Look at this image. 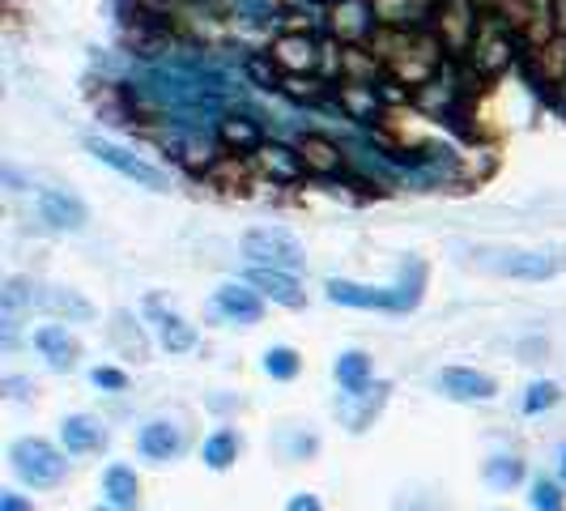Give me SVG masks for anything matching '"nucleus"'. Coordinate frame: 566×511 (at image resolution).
<instances>
[{
  "label": "nucleus",
  "instance_id": "9d476101",
  "mask_svg": "<svg viewBox=\"0 0 566 511\" xmlns=\"http://www.w3.org/2000/svg\"><path fill=\"white\" fill-rule=\"evenodd\" d=\"M248 285H255L264 299H273L282 307H303L307 303V290L298 282V273H285V269H260V264H252L248 269Z\"/></svg>",
  "mask_w": 566,
  "mask_h": 511
},
{
  "label": "nucleus",
  "instance_id": "393cba45",
  "mask_svg": "<svg viewBox=\"0 0 566 511\" xmlns=\"http://www.w3.org/2000/svg\"><path fill=\"white\" fill-rule=\"evenodd\" d=\"M285 511H324V499L312 494V490H298V494H290Z\"/></svg>",
  "mask_w": 566,
  "mask_h": 511
},
{
  "label": "nucleus",
  "instance_id": "a211bd4d",
  "mask_svg": "<svg viewBox=\"0 0 566 511\" xmlns=\"http://www.w3.org/2000/svg\"><path fill=\"white\" fill-rule=\"evenodd\" d=\"M239 452H243V439H239L230 426H218V430L205 435V444H200V460H205V469H213V473L234 469Z\"/></svg>",
  "mask_w": 566,
  "mask_h": 511
},
{
  "label": "nucleus",
  "instance_id": "423d86ee",
  "mask_svg": "<svg viewBox=\"0 0 566 511\" xmlns=\"http://www.w3.org/2000/svg\"><path fill=\"white\" fill-rule=\"evenodd\" d=\"M434 388L448 400H460V405H478V400L499 397V379L473 367H443L434 375Z\"/></svg>",
  "mask_w": 566,
  "mask_h": 511
},
{
  "label": "nucleus",
  "instance_id": "b1692460",
  "mask_svg": "<svg viewBox=\"0 0 566 511\" xmlns=\"http://www.w3.org/2000/svg\"><path fill=\"white\" fill-rule=\"evenodd\" d=\"M315 452H319V439H315V435H303V430L290 435V444H285V456H290V460H312Z\"/></svg>",
  "mask_w": 566,
  "mask_h": 511
},
{
  "label": "nucleus",
  "instance_id": "4be33fe9",
  "mask_svg": "<svg viewBox=\"0 0 566 511\" xmlns=\"http://www.w3.org/2000/svg\"><path fill=\"white\" fill-rule=\"evenodd\" d=\"M558 400H563V388H558L554 379H533V384H528V393H524V400H520V405H524V414L533 418V414H545V409H554Z\"/></svg>",
  "mask_w": 566,
  "mask_h": 511
},
{
  "label": "nucleus",
  "instance_id": "4468645a",
  "mask_svg": "<svg viewBox=\"0 0 566 511\" xmlns=\"http://www.w3.org/2000/svg\"><path fill=\"white\" fill-rule=\"evenodd\" d=\"M39 213L43 222L56 230H82L85 227V205L69 192H56V188H43L39 192Z\"/></svg>",
  "mask_w": 566,
  "mask_h": 511
},
{
  "label": "nucleus",
  "instance_id": "20e7f679",
  "mask_svg": "<svg viewBox=\"0 0 566 511\" xmlns=\"http://www.w3.org/2000/svg\"><path fill=\"white\" fill-rule=\"evenodd\" d=\"M243 255L260 264V269H285V273H298L307 264L303 243L282 227H260L243 234Z\"/></svg>",
  "mask_w": 566,
  "mask_h": 511
},
{
  "label": "nucleus",
  "instance_id": "cd10ccee",
  "mask_svg": "<svg viewBox=\"0 0 566 511\" xmlns=\"http://www.w3.org/2000/svg\"><path fill=\"white\" fill-rule=\"evenodd\" d=\"M397 511H434V508H430V503H400Z\"/></svg>",
  "mask_w": 566,
  "mask_h": 511
},
{
  "label": "nucleus",
  "instance_id": "2eb2a0df",
  "mask_svg": "<svg viewBox=\"0 0 566 511\" xmlns=\"http://www.w3.org/2000/svg\"><path fill=\"white\" fill-rule=\"evenodd\" d=\"M370 375H375V367H370L367 350H345V354H337V363H333V379L340 384V397L367 393Z\"/></svg>",
  "mask_w": 566,
  "mask_h": 511
},
{
  "label": "nucleus",
  "instance_id": "c85d7f7f",
  "mask_svg": "<svg viewBox=\"0 0 566 511\" xmlns=\"http://www.w3.org/2000/svg\"><path fill=\"white\" fill-rule=\"evenodd\" d=\"M94 511H115V508H107V503H103V508H94Z\"/></svg>",
  "mask_w": 566,
  "mask_h": 511
},
{
  "label": "nucleus",
  "instance_id": "6ab92c4d",
  "mask_svg": "<svg viewBox=\"0 0 566 511\" xmlns=\"http://www.w3.org/2000/svg\"><path fill=\"white\" fill-rule=\"evenodd\" d=\"M388 388H392V384H375V388L358 393V397H340V414H345L349 430H367V426L375 423V414H379L384 400H388Z\"/></svg>",
  "mask_w": 566,
  "mask_h": 511
},
{
  "label": "nucleus",
  "instance_id": "a878e982",
  "mask_svg": "<svg viewBox=\"0 0 566 511\" xmlns=\"http://www.w3.org/2000/svg\"><path fill=\"white\" fill-rule=\"evenodd\" d=\"M0 511H34V503L18 490H0Z\"/></svg>",
  "mask_w": 566,
  "mask_h": 511
},
{
  "label": "nucleus",
  "instance_id": "c756f323",
  "mask_svg": "<svg viewBox=\"0 0 566 511\" xmlns=\"http://www.w3.org/2000/svg\"><path fill=\"white\" fill-rule=\"evenodd\" d=\"M490 511H511V508H490Z\"/></svg>",
  "mask_w": 566,
  "mask_h": 511
},
{
  "label": "nucleus",
  "instance_id": "aec40b11",
  "mask_svg": "<svg viewBox=\"0 0 566 511\" xmlns=\"http://www.w3.org/2000/svg\"><path fill=\"white\" fill-rule=\"evenodd\" d=\"M264 375L277 379V384H290L303 375V354L294 345H269L264 350Z\"/></svg>",
  "mask_w": 566,
  "mask_h": 511
},
{
  "label": "nucleus",
  "instance_id": "ddd939ff",
  "mask_svg": "<svg viewBox=\"0 0 566 511\" xmlns=\"http://www.w3.org/2000/svg\"><path fill=\"white\" fill-rule=\"evenodd\" d=\"M142 478L128 465H112L103 473V503L115 511H142Z\"/></svg>",
  "mask_w": 566,
  "mask_h": 511
},
{
  "label": "nucleus",
  "instance_id": "bb28decb",
  "mask_svg": "<svg viewBox=\"0 0 566 511\" xmlns=\"http://www.w3.org/2000/svg\"><path fill=\"white\" fill-rule=\"evenodd\" d=\"M558 482H563V490H566V444L558 448Z\"/></svg>",
  "mask_w": 566,
  "mask_h": 511
},
{
  "label": "nucleus",
  "instance_id": "1a4fd4ad",
  "mask_svg": "<svg viewBox=\"0 0 566 511\" xmlns=\"http://www.w3.org/2000/svg\"><path fill=\"white\" fill-rule=\"evenodd\" d=\"M107 444H112V435L94 414H69L60 423V448L69 456H98L107 452Z\"/></svg>",
  "mask_w": 566,
  "mask_h": 511
},
{
  "label": "nucleus",
  "instance_id": "412c9836",
  "mask_svg": "<svg viewBox=\"0 0 566 511\" xmlns=\"http://www.w3.org/2000/svg\"><path fill=\"white\" fill-rule=\"evenodd\" d=\"M528 508L533 511H566V490L558 478H533L528 482Z\"/></svg>",
  "mask_w": 566,
  "mask_h": 511
},
{
  "label": "nucleus",
  "instance_id": "39448f33",
  "mask_svg": "<svg viewBox=\"0 0 566 511\" xmlns=\"http://www.w3.org/2000/svg\"><path fill=\"white\" fill-rule=\"evenodd\" d=\"M85 149H90L103 167L119 170L124 179H133V184H142V188H154V192H167L170 188L167 170L154 167V163H145V158H137V154H133V149H124V145L103 142V137H85Z\"/></svg>",
  "mask_w": 566,
  "mask_h": 511
},
{
  "label": "nucleus",
  "instance_id": "9b49d317",
  "mask_svg": "<svg viewBox=\"0 0 566 511\" xmlns=\"http://www.w3.org/2000/svg\"><path fill=\"white\" fill-rule=\"evenodd\" d=\"M34 350L48 358L52 371H73L77 358H82V341L73 337L64 324H43V328H34Z\"/></svg>",
  "mask_w": 566,
  "mask_h": 511
},
{
  "label": "nucleus",
  "instance_id": "f8f14e48",
  "mask_svg": "<svg viewBox=\"0 0 566 511\" xmlns=\"http://www.w3.org/2000/svg\"><path fill=\"white\" fill-rule=\"evenodd\" d=\"M30 307L52 312L60 320H94V307L85 303L77 290H60V285H30Z\"/></svg>",
  "mask_w": 566,
  "mask_h": 511
},
{
  "label": "nucleus",
  "instance_id": "f03ea898",
  "mask_svg": "<svg viewBox=\"0 0 566 511\" xmlns=\"http://www.w3.org/2000/svg\"><path fill=\"white\" fill-rule=\"evenodd\" d=\"M9 469L30 490H56L69 478V452L56 448L52 439L27 435V439H13L9 444Z\"/></svg>",
  "mask_w": 566,
  "mask_h": 511
},
{
  "label": "nucleus",
  "instance_id": "6e6552de",
  "mask_svg": "<svg viewBox=\"0 0 566 511\" xmlns=\"http://www.w3.org/2000/svg\"><path fill=\"white\" fill-rule=\"evenodd\" d=\"M213 312L230 324H260L264 320V294L248 282H227L213 294Z\"/></svg>",
  "mask_w": 566,
  "mask_h": 511
},
{
  "label": "nucleus",
  "instance_id": "0eeeda50",
  "mask_svg": "<svg viewBox=\"0 0 566 511\" xmlns=\"http://www.w3.org/2000/svg\"><path fill=\"white\" fill-rule=\"evenodd\" d=\"M137 452L145 460H154V465H167V460H179V456L188 452V435H184V426L170 423V418H154V423H145L137 430Z\"/></svg>",
  "mask_w": 566,
  "mask_h": 511
},
{
  "label": "nucleus",
  "instance_id": "dca6fc26",
  "mask_svg": "<svg viewBox=\"0 0 566 511\" xmlns=\"http://www.w3.org/2000/svg\"><path fill=\"white\" fill-rule=\"evenodd\" d=\"M482 478L490 490H499V494H511V490H520V486L528 482V460L515 452H499L490 456L482 465Z\"/></svg>",
  "mask_w": 566,
  "mask_h": 511
},
{
  "label": "nucleus",
  "instance_id": "5701e85b",
  "mask_svg": "<svg viewBox=\"0 0 566 511\" xmlns=\"http://www.w3.org/2000/svg\"><path fill=\"white\" fill-rule=\"evenodd\" d=\"M90 379H94V388H103V393H124V388H128V371H119V367H94Z\"/></svg>",
  "mask_w": 566,
  "mask_h": 511
},
{
  "label": "nucleus",
  "instance_id": "f3484780",
  "mask_svg": "<svg viewBox=\"0 0 566 511\" xmlns=\"http://www.w3.org/2000/svg\"><path fill=\"white\" fill-rule=\"evenodd\" d=\"M149 312H154V328H158V345L167 350V354H188L192 345H197V328L184 320L179 312H163L158 303H149Z\"/></svg>",
  "mask_w": 566,
  "mask_h": 511
},
{
  "label": "nucleus",
  "instance_id": "f257e3e1",
  "mask_svg": "<svg viewBox=\"0 0 566 511\" xmlns=\"http://www.w3.org/2000/svg\"><path fill=\"white\" fill-rule=\"evenodd\" d=\"M324 290H328V303L358 307V312H413L422 303L426 264L418 255L405 260L397 285H358V282H345V278H328Z\"/></svg>",
  "mask_w": 566,
  "mask_h": 511
},
{
  "label": "nucleus",
  "instance_id": "7ed1b4c3",
  "mask_svg": "<svg viewBox=\"0 0 566 511\" xmlns=\"http://www.w3.org/2000/svg\"><path fill=\"white\" fill-rule=\"evenodd\" d=\"M478 264L499 273V278H520V282H549L566 269L563 248H533V252H520V248H482Z\"/></svg>",
  "mask_w": 566,
  "mask_h": 511
}]
</instances>
